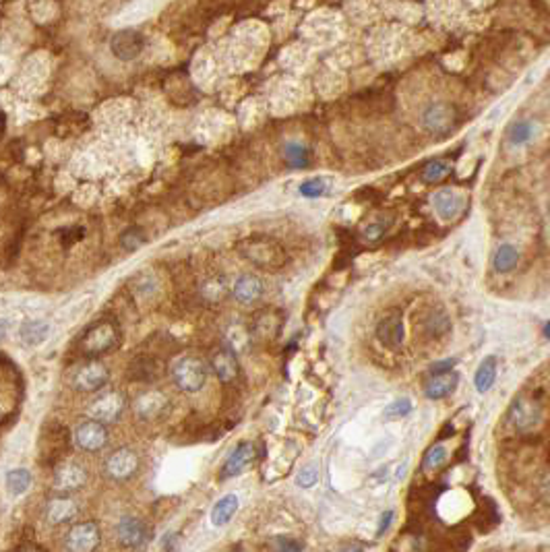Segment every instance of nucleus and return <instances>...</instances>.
Masks as SVG:
<instances>
[{
  "mask_svg": "<svg viewBox=\"0 0 550 552\" xmlns=\"http://www.w3.org/2000/svg\"><path fill=\"white\" fill-rule=\"evenodd\" d=\"M236 250L244 261L263 271H279L288 263L283 246L269 236H248L236 244Z\"/></svg>",
  "mask_w": 550,
  "mask_h": 552,
  "instance_id": "obj_1",
  "label": "nucleus"
},
{
  "mask_svg": "<svg viewBox=\"0 0 550 552\" xmlns=\"http://www.w3.org/2000/svg\"><path fill=\"white\" fill-rule=\"evenodd\" d=\"M207 362L199 356H183L172 367V381L184 393H197L207 383Z\"/></svg>",
  "mask_w": 550,
  "mask_h": 552,
  "instance_id": "obj_2",
  "label": "nucleus"
},
{
  "mask_svg": "<svg viewBox=\"0 0 550 552\" xmlns=\"http://www.w3.org/2000/svg\"><path fill=\"white\" fill-rule=\"evenodd\" d=\"M458 108L449 101H432L420 114V125L430 135H449L458 125Z\"/></svg>",
  "mask_w": 550,
  "mask_h": 552,
  "instance_id": "obj_3",
  "label": "nucleus"
},
{
  "mask_svg": "<svg viewBox=\"0 0 550 552\" xmlns=\"http://www.w3.org/2000/svg\"><path fill=\"white\" fill-rule=\"evenodd\" d=\"M116 344H118V327L112 321H99L83 333L81 352L90 358H95L114 350Z\"/></svg>",
  "mask_w": 550,
  "mask_h": 552,
  "instance_id": "obj_4",
  "label": "nucleus"
},
{
  "mask_svg": "<svg viewBox=\"0 0 550 552\" xmlns=\"http://www.w3.org/2000/svg\"><path fill=\"white\" fill-rule=\"evenodd\" d=\"M127 408V397L125 393L112 389V391H104L99 393L87 408V414L92 420H97L101 424H110L116 422Z\"/></svg>",
  "mask_w": 550,
  "mask_h": 552,
  "instance_id": "obj_5",
  "label": "nucleus"
},
{
  "mask_svg": "<svg viewBox=\"0 0 550 552\" xmlns=\"http://www.w3.org/2000/svg\"><path fill=\"white\" fill-rule=\"evenodd\" d=\"M101 542V532L95 521H79L64 536L66 552H95Z\"/></svg>",
  "mask_w": 550,
  "mask_h": 552,
  "instance_id": "obj_6",
  "label": "nucleus"
},
{
  "mask_svg": "<svg viewBox=\"0 0 550 552\" xmlns=\"http://www.w3.org/2000/svg\"><path fill=\"white\" fill-rule=\"evenodd\" d=\"M110 378V370L99 360H90L83 367H79L73 374V387L83 393H95L106 387Z\"/></svg>",
  "mask_w": 550,
  "mask_h": 552,
  "instance_id": "obj_7",
  "label": "nucleus"
},
{
  "mask_svg": "<svg viewBox=\"0 0 550 552\" xmlns=\"http://www.w3.org/2000/svg\"><path fill=\"white\" fill-rule=\"evenodd\" d=\"M145 36L137 31V29H122V31H116L110 40V50L112 54L122 60V62H131L139 58L145 50Z\"/></svg>",
  "mask_w": 550,
  "mask_h": 552,
  "instance_id": "obj_8",
  "label": "nucleus"
},
{
  "mask_svg": "<svg viewBox=\"0 0 550 552\" xmlns=\"http://www.w3.org/2000/svg\"><path fill=\"white\" fill-rule=\"evenodd\" d=\"M73 439L81 451L97 453L108 445V428H106V424H101L97 420H87V422H81L77 426Z\"/></svg>",
  "mask_w": 550,
  "mask_h": 552,
  "instance_id": "obj_9",
  "label": "nucleus"
},
{
  "mask_svg": "<svg viewBox=\"0 0 550 552\" xmlns=\"http://www.w3.org/2000/svg\"><path fill=\"white\" fill-rule=\"evenodd\" d=\"M87 482V469L77 461H64L54 472V488L62 495L81 490Z\"/></svg>",
  "mask_w": 550,
  "mask_h": 552,
  "instance_id": "obj_10",
  "label": "nucleus"
},
{
  "mask_svg": "<svg viewBox=\"0 0 550 552\" xmlns=\"http://www.w3.org/2000/svg\"><path fill=\"white\" fill-rule=\"evenodd\" d=\"M104 469L106 474L116 480V482H122V480H129L131 476H135V472L139 469V458L137 453L129 447H122V449H116L106 463H104Z\"/></svg>",
  "mask_w": 550,
  "mask_h": 552,
  "instance_id": "obj_11",
  "label": "nucleus"
},
{
  "mask_svg": "<svg viewBox=\"0 0 550 552\" xmlns=\"http://www.w3.org/2000/svg\"><path fill=\"white\" fill-rule=\"evenodd\" d=\"M170 406V399L164 391L160 389H147L139 395L133 404V410L141 420H157Z\"/></svg>",
  "mask_w": 550,
  "mask_h": 552,
  "instance_id": "obj_12",
  "label": "nucleus"
},
{
  "mask_svg": "<svg viewBox=\"0 0 550 552\" xmlns=\"http://www.w3.org/2000/svg\"><path fill=\"white\" fill-rule=\"evenodd\" d=\"M509 420L517 430H530L542 420V406L536 399L519 397L509 410Z\"/></svg>",
  "mask_w": 550,
  "mask_h": 552,
  "instance_id": "obj_13",
  "label": "nucleus"
},
{
  "mask_svg": "<svg viewBox=\"0 0 550 552\" xmlns=\"http://www.w3.org/2000/svg\"><path fill=\"white\" fill-rule=\"evenodd\" d=\"M432 207L443 222H453L465 209V199L453 188H441L439 192L432 194Z\"/></svg>",
  "mask_w": 550,
  "mask_h": 552,
  "instance_id": "obj_14",
  "label": "nucleus"
},
{
  "mask_svg": "<svg viewBox=\"0 0 550 552\" xmlns=\"http://www.w3.org/2000/svg\"><path fill=\"white\" fill-rule=\"evenodd\" d=\"M376 337L387 348H400L404 344V337H406L404 317L397 311L385 315L376 325Z\"/></svg>",
  "mask_w": 550,
  "mask_h": 552,
  "instance_id": "obj_15",
  "label": "nucleus"
},
{
  "mask_svg": "<svg viewBox=\"0 0 550 552\" xmlns=\"http://www.w3.org/2000/svg\"><path fill=\"white\" fill-rule=\"evenodd\" d=\"M263 292H265V285L261 281V277L255 276V274H244L240 276L234 285H232V296L238 304H244V306H251L255 302H259L263 298Z\"/></svg>",
  "mask_w": 550,
  "mask_h": 552,
  "instance_id": "obj_16",
  "label": "nucleus"
},
{
  "mask_svg": "<svg viewBox=\"0 0 550 552\" xmlns=\"http://www.w3.org/2000/svg\"><path fill=\"white\" fill-rule=\"evenodd\" d=\"M209 367H211V370L216 372V376H218L222 383L236 381V378H238V372H240L236 354H234L230 348H226V346L216 348V350L211 352V356H209Z\"/></svg>",
  "mask_w": 550,
  "mask_h": 552,
  "instance_id": "obj_17",
  "label": "nucleus"
},
{
  "mask_svg": "<svg viewBox=\"0 0 550 552\" xmlns=\"http://www.w3.org/2000/svg\"><path fill=\"white\" fill-rule=\"evenodd\" d=\"M116 538L125 549H141L147 542V528L137 517H122L116 525Z\"/></svg>",
  "mask_w": 550,
  "mask_h": 552,
  "instance_id": "obj_18",
  "label": "nucleus"
},
{
  "mask_svg": "<svg viewBox=\"0 0 550 552\" xmlns=\"http://www.w3.org/2000/svg\"><path fill=\"white\" fill-rule=\"evenodd\" d=\"M77 515H79V507L66 495H60V497H54L48 501L46 519L52 525L71 523L73 519H77Z\"/></svg>",
  "mask_w": 550,
  "mask_h": 552,
  "instance_id": "obj_19",
  "label": "nucleus"
},
{
  "mask_svg": "<svg viewBox=\"0 0 550 552\" xmlns=\"http://www.w3.org/2000/svg\"><path fill=\"white\" fill-rule=\"evenodd\" d=\"M255 458H257V447H255V443H248V441L240 443V445L234 449V453L228 458L226 465L222 467V478L228 480V478L238 476L240 472H244V469L255 461Z\"/></svg>",
  "mask_w": 550,
  "mask_h": 552,
  "instance_id": "obj_20",
  "label": "nucleus"
},
{
  "mask_svg": "<svg viewBox=\"0 0 550 552\" xmlns=\"http://www.w3.org/2000/svg\"><path fill=\"white\" fill-rule=\"evenodd\" d=\"M279 329H281V317L279 313L275 311H265L257 317V321L253 323V329H251V335H253V344L255 341H274L275 337L279 335Z\"/></svg>",
  "mask_w": 550,
  "mask_h": 552,
  "instance_id": "obj_21",
  "label": "nucleus"
},
{
  "mask_svg": "<svg viewBox=\"0 0 550 552\" xmlns=\"http://www.w3.org/2000/svg\"><path fill=\"white\" fill-rule=\"evenodd\" d=\"M458 385V372L456 370H445V372H437L430 376V381L424 387V393L428 399H443L447 397Z\"/></svg>",
  "mask_w": 550,
  "mask_h": 552,
  "instance_id": "obj_22",
  "label": "nucleus"
},
{
  "mask_svg": "<svg viewBox=\"0 0 550 552\" xmlns=\"http://www.w3.org/2000/svg\"><path fill=\"white\" fill-rule=\"evenodd\" d=\"M224 346L230 348L234 354H246L253 348V335L251 329L242 323H230L226 333H224Z\"/></svg>",
  "mask_w": 550,
  "mask_h": 552,
  "instance_id": "obj_23",
  "label": "nucleus"
},
{
  "mask_svg": "<svg viewBox=\"0 0 550 552\" xmlns=\"http://www.w3.org/2000/svg\"><path fill=\"white\" fill-rule=\"evenodd\" d=\"M536 135V129H534V122L528 120V118H521V120H515L509 131H507V141L513 145V147H523L528 145Z\"/></svg>",
  "mask_w": 550,
  "mask_h": 552,
  "instance_id": "obj_24",
  "label": "nucleus"
},
{
  "mask_svg": "<svg viewBox=\"0 0 550 552\" xmlns=\"http://www.w3.org/2000/svg\"><path fill=\"white\" fill-rule=\"evenodd\" d=\"M283 157H285L288 166L296 168V170L311 166V151L302 143H296V141H288L283 145Z\"/></svg>",
  "mask_w": 550,
  "mask_h": 552,
  "instance_id": "obj_25",
  "label": "nucleus"
},
{
  "mask_svg": "<svg viewBox=\"0 0 550 552\" xmlns=\"http://www.w3.org/2000/svg\"><path fill=\"white\" fill-rule=\"evenodd\" d=\"M519 263V250L513 244H501L493 257V265L499 274H509Z\"/></svg>",
  "mask_w": 550,
  "mask_h": 552,
  "instance_id": "obj_26",
  "label": "nucleus"
},
{
  "mask_svg": "<svg viewBox=\"0 0 550 552\" xmlns=\"http://www.w3.org/2000/svg\"><path fill=\"white\" fill-rule=\"evenodd\" d=\"M238 505H240V501H238L236 495L222 497V499L216 503V507L211 509V521H213V525H226L230 519L234 517V513L238 511Z\"/></svg>",
  "mask_w": 550,
  "mask_h": 552,
  "instance_id": "obj_27",
  "label": "nucleus"
},
{
  "mask_svg": "<svg viewBox=\"0 0 550 552\" xmlns=\"http://www.w3.org/2000/svg\"><path fill=\"white\" fill-rule=\"evenodd\" d=\"M495 378H497V358L495 356H488L480 362V367L476 370V389L480 393H486L493 385H495Z\"/></svg>",
  "mask_w": 550,
  "mask_h": 552,
  "instance_id": "obj_28",
  "label": "nucleus"
},
{
  "mask_svg": "<svg viewBox=\"0 0 550 552\" xmlns=\"http://www.w3.org/2000/svg\"><path fill=\"white\" fill-rule=\"evenodd\" d=\"M201 292H203V298H205L207 302L220 304L222 300H226V296L230 294V288L224 277H211V279H207V281L203 283Z\"/></svg>",
  "mask_w": 550,
  "mask_h": 552,
  "instance_id": "obj_29",
  "label": "nucleus"
},
{
  "mask_svg": "<svg viewBox=\"0 0 550 552\" xmlns=\"http://www.w3.org/2000/svg\"><path fill=\"white\" fill-rule=\"evenodd\" d=\"M31 484V472L29 469H13L6 476V486L13 495H23Z\"/></svg>",
  "mask_w": 550,
  "mask_h": 552,
  "instance_id": "obj_30",
  "label": "nucleus"
},
{
  "mask_svg": "<svg viewBox=\"0 0 550 552\" xmlns=\"http://www.w3.org/2000/svg\"><path fill=\"white\" fill-rule=\"evenodd\" d=\"M451 172V166L443 160H435V162H428L424 168H422V178L426 183H441L447 178V174Z\"/></svg>",
  "mask_w": 550,
  "mask_h": 552,
  "instance_id": "obj_31",
  "label": "nucleus"
},
{
  "mask_svg": "<svg viewBox=\"0 0 550 552\" xmlns=\"http://www.w3.org/2000/svg\"><path fill=\"white\" fill-rule=\"evenodd\" d=\"M424 327H426V333L432 335V337H439L443 333H447L451 329V323H449V317L443 313V311H435L426 317L424 321Z\"/></svg>",
  "mask_w": 550,
  "mask_h": 552,
  "instance_id": "obj_32",
  "label": "nucleus"
},
{
  "mask_svg": "<svg viewBox=\"0 0 550 552\" xmlns=\"http://www.w3.org/2000/svg\"><path fill=\"white\" fill-rule=\"evenodd\" d=\"M145 242H147V234L141 230L139 226H131V228H127L120 234V246L125 250H129V253L139 250Z\"/></svg>",
  "mask_w": 550,
  "mask_h": 552,
  "instance_id": "obj_33",
  "label": "nucleus"
},
{
  "mask_svg": "<svg viewBox=\"0 0 550 552\" xmlns=\"http://www.w3.org/2000/svg\"><path fill=\"white\" fill-rule=\"evenodd\" d=\"M48 333V325L44 321H27L21 327V337L25 344H40Z\"/></svg>",
  "mask_w": 550,
  "mask_h": 552,
  "instance_id": "obj_34",
  "label": "nucleus"
},
{
  "mask_svg": "<svg viewBox=\"0 0 550 552\" xmlns=\"http://www.w3.org/2000/svg\"><path fill=\"white\" fill-rule=\"evenodd\" d=\"M329 190V183L325 178H311L300 184V194L306 199H319Z\"/></svg>",
  "mask_w": 550,
  "mask_h": 552,
  "instance_id": "obj_35",
  "label": "nucleus"
},
{
  "mask_svg": "<svg viewBox=\"0 0 550 552\" xmlns=\"http://www.w3.org/2000/svg\"><path fill=\"white\" fill-rule=\"evenodd\" d=\"M445 461H447L445 447H443V445H437V447H432V449L426 453V458H424V469H439V467L445 465Z\"/></svg>",
  "mask_w": 550,
  "mask_h": 552,
  "instance_id": "obj_36",
  "label": "nucleus"
},
{
  "mask_svg": "<svg viewBox=\"0 0 550 552\" xmlns=\"http://www.w3.org/2000/svg\"><path fill=\"white\" fill-rule=\"evenodd\" d=\"M135 365H139V368H141V370L133 372L135 378L149 381V378H155V376H157V370H155L157 362H155V360H151V358H139V360H135Z\"/></svg>",
  "mask_w": 550,
  "mask_h": 552,
  "instance_id": "obj_37",
  "label": "nucleus"
},
{
  "mask_svg": "<svg viewBox=\"0 0 550 552\" xmlns=\"http://www.w3.org/2000/svg\"><path fill=\"white\" fill-rule=\"evenodd\" d=\"M410 410H412V402L410 399H397V402L387 406L385 416L387 418H402V416L410 414Z\"/></svg>",
  "mask_w": 550,
  "mask_h": 552,
  "instance_id": "obj_38",
  "label": "nucleus"
},
{
  "mask_svg": "<svg viewBox=\"0 0 550 552\" xmlns=\"http://www.w3.org/2000/svg\"><path fill=\"white\" fill-rule=\"evenodd\" d=\"M317 469L315 467H309V469H304V472H300L298 476H296V484L298 486H302V488H311L315 482H317Z\"/></svg>",
  "mask_w": 550,
  "mask_h": 552,
  "instance_id": "obj_39",
  "label": "nucleus"
},
{
  "mask_svg": "<svg viewBox=\"0 0 550 552\" xmlns=\"http://www.w3.org/2000/svg\"><path fill=\"white\" fill-rule=\"evenodd\" d=\"M383 234H385V226H383V224H370V226H367V230H365V238H367L368 242H376V240L383 238Z\"/></svg>",
  "mask_w": 550,
  "mask_h": 552,
  "instance_id": "obj_40",
  "label": "nucleus"
},
{
  "mask_svg": "<svg viewBox=\"0 0 550 552\" xmlns=\"http://www.w3.org/2000/svg\"><path fill=\"white\" fill-rule=\"evenodd\" d=\"M277 551L279 552H302L300 542L296 540H290V538H279L277 540Z\"/></svg>",
  "mask_w": 550,
  "mask_h": 552,
  "instance_id": "obj_41",
  "label": "nucleus"
},
{
  "mask_svg": "<svg viewBox=\"0 0 550 552\" xmlns=\"http://www.w3.org/2000/svg\"><path fill=\"white\" fill-rule=\"evenodd\" d=\"M391 517H393V511H387V513H383V517H381V528H379V536H383V532L389 528V523H391Z\"/></svg>",
  "mask_w": 550,
  "mask_h": 552,
  "instance_id": "obj_42",
  "label": "nucleus"
},
{
  "mask_svg": "<svg viewBox=\"0 0 550 552\" xmlns=\"http://www.w3.org/2000/svg\"><path fill=\"white\" fill-rule=\"evenodd\" d=\"M4 127H6V118H4V114H0V139L4 135Z\"/></svg>",
  "mask_w": 550,
  "mask_h": 552,
  "instance_id": "obj_43",
  "label": "nucleus"
},
{
  "mask_svg": "<svg viewBox=\"0 0 550 552\" xmlns=\"http://www.w3.org/2000/svg\"><path fill=\"white\" fill-rule=\"evenodd\" d=\"M344 552H367V551L360 549V546H348V549H344Z\"/></svg>",
  "mask_w": 550,
  "mask_h": 552,
  "instance_id": "obj_44",
  "label": "nucleus"
},
{
  "mask_svg": "<svg viewBox=\"0 0 550 552\" xmlns=\"http://www.w3.org/2000/svg\"><path fill=\"white\" fill-rule=\"evenodd\" d=\"M19 552H42L40 549H36V546H25V549H21Z\"/></svg>",
  "mask_w": 550,
  "mask_h": 552,
  "instance_id": "obj_45",
  "label": "nucleus"
}]
</instances>
